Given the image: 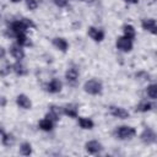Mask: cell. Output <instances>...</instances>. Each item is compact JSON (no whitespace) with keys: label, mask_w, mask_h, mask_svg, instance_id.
<instances>
[{"label":"cell","mask_w":157,"mask_h":157,"mask_svg":"<svg viewBox=\"0 0 157 157\" xmlns=\"http://www.w3.org/2000/svg\"><path fill=\"white\" fill-rule=\"evenodd\" d=\"M102 88H103L102 82L98 81V80H96V78H91V80L86 81L85 85H83L85 92H87V93H90V94H93V96L99 94V93L102 92Z\"/></svg>","instance_id":"6da1fadb"},{"label":"cell","mask_w":157,"mask_h":157,"mask_svg":"<svg viewBox=\"0 0 157 157\" xmlns=\"http://www.w3.org/2000/svg\"><path fill=\"white\" fill-rule=\"evenodd\" d=\"M115 135L120 140H128V139H131V137H134L136 135V130L134 128H131V126L123 125V126H119L115 130Z\"/></svg>","instance_id":"7a4b0ae2"},{"label":"cell","mask_w":157,"mask_h":157,"mask_svg":"<svg viewBox=\"0 0 157 157\" xmlns=\"http://www.w3.org/2000/svg\"><path fill=\"white\" fill-rule=\"evenodd\" d=\"M115 44H117L118 49H120L121 52H125V53H128L132 49V42H131V39H129L126 37H119L117 39Z\"/></svg>","instance_id":"3957f363"},{"label":"cell","mask_w":157,"mask_h":157,"mask_svg":"<svg viewBox=\"0 0 157 157\" xmlns=\"http://www.w3.org/2000/svg\"><path fill=\"white\" fill-rule=\"evenodd\" d=\"M109 112L113 117L115 118H119V119H128L129 118V112L121 107H115V105H112L109 107Z\"/></svg>","instance_id":"277c9868"},{"label":"cell","mask_w":157,"mask_h":157,"mask_svg":"<svg viewBox=\"0 0 157 157\" xmlns=\"http://www.w3.org/2000/svg\"><path fill=\"white\" fill-rule=\"evenodd\" d=\"M141 140L145 142V144H147V145H150V144H153V142H156V134L151 130V129H145L144 131H142V134H141Z\"/></svg>","instance_id":"5b68a950"},{"label":"cell","mask_w":157,"mask_h":157,"mask_svg":"<svg viewBox=\"0 0 157 157\" xmlns=\"http://www.w3.org/2000/svg\"><path fill=\"white\" fill-rule=\"evenodd\" d=\"M85 148H86V151H87L88 153H92V155H94V153H98V152L102 150V145H101L98 141H96V140H92V141H88V142H86V145H85Z\"/></svg>","instance_id":"8992f818"},{"label":"cell","mask_w":157,"mask_h":157,"mask_svg":"<svg viewBox=\"0 0 157 157\" xmlns=\"http://www.w3.org/2000/svg\"><path fill=\"white\" fill-rule=\"evenodd\" d=\"M88 36L96 42H102L104 38V32L102 29L96 28V27H90L88 28Z\"/></svg>","instance_id":"52a82bcc"},{"label":"cell","mask_w":157,"mask_h":157,"mask_svg":"<svg viewBox=\"0 0 157 157\" xmlns=\"http://www.w3.org/2000/svg\"><path fill=\"white\" fill-rule=\"evenodd\" d=\"M142 28L146 29V31H150L151 33L156 34L157 33V26H156V21L153 18H146V20H142Z\"/></svg>","instance_id":"ba28073f"},{"label":"cell","mask_w":157,"mask_h":157,"mask_svg":"<svg viewBox=\"0 0 157 157\" xmlns=\"http://www.w3.org/2000/svg\"><path fill=\"white\" fill-rule=\"evenodd\" d=\"M16 103L23 109H31L32 107V102L26 94H18L16 98Z\"/></svg>","instance_id":"9c48e42d"},{"label":"cell","mask_w":157,"mask_h":157,"mask_svg":"<svg viewBox=\"0 0 157 157\" xmlns=\"http://www.w3.org/2000/svg\"><path fill=\"white\" fill-rule=\"evenodd\" d=\"M61 88H63V83H61L59 80H56V78H53V80L47 85V90H48L50 93H58V92L61 91Z\"/></svg>","instance_id":"30bf717a"},{"label":"cell","mask_w":157,"mask_h":157,"mask_svg":"<svg viewBox=\"0 0 157 157\" xmlns=\"http://www.w3.org/2000/svg\"><path fill=\"white\" fill-rule=\"evenodd\" d=\"M11 29H12V32L15 34H18V33H26L27 27L23 23V21L20 20V21H15V22L11 23Z\"/></svg>","instance_id":"8fae6325"},{"label":"cell","mask_w":157,"mask_h":157,"mask_svg":"<svg viewBox=\"0 0 157 157\" xmlns=\"http://www.w3.org/2000/svg\"><path fill=\"white\" fill-rule=\"evenodd\" d=\"M10 53L17 60H21L25 58V52H23V49H21V45H12L10 48Z\"/></svg>","instance_id":"7c38bea8"},{"label":"cell","mask_w":157,"mask_h":157,"mask_svg":"<svg viewBox=\"0 0 157 157\" xmlns=\"http://www.w3.org/2000/svg\"><path fill=\"white\" fill-rule=\"evenodd\" d=\"M65 77H66V80H67L69 82L74 83V82L77 80V77H78V71H77V69H75V67H69V69L66 70V72H65Z\"/></svg>","instance_id":"4fadbf2b"},{"label":"cell","mask_w":157,"mask_h":157,"mask_svg":"<svg viewBox=\"0 0 157 157\" xmlns=\"http://www.w3.org/2000/svg\"><path fill=\"white\" fill-rule=\"evenodd\" d=\"M53 44H54L59 50H61V52H66V50H67V47H69L67 42H66L64 38H59V37L53 39Z\"/></svg>","instance_id":"5bb4252c"},{"label":"cell","mask_w":157,"mask_h":157,"mask_svg":"<svg viewBox=\"0 0 157 157\" xmlns=\"http://www.w3.org/2000/svg\"><path fill=\"white\" fill-rule=\"evenodd\" d=\"M63 113H64L65 115L71 117V118H76V117H77V107L74 105V104H67L66 107H64Z\"/></svg>","instance_id":"9a60e30c"},{"label":"cell","mask_w":157,"mask_h":157,"mask_svg":"<svg viewBox=\"0 0 157 157\" xmlns=\"http://www.w3.org/2000/svg\"><path fill=\"white\" fill-rule=\"evenodd\" d=\"M38 126L42 129V130H44V131H50L52 129H53V120H50L49 118H44V119H42L39 123H38Z\"/></svg>","instance_id":"2e32d148"},{"label":"cell","mask_w":157,"mask_h":157,"mask_svg":"<svg viewBox=\"0 0 157 157\" xmlns=\"http://www.w3.org/2000/svg\"><path fill=\"white\" fill-rule=\"evenodd\" d=\"M78 125L82 128V129H92L93 128V121L88 118H85V117H78Z\"/></svg>","instance_id":"e0dca14e"},{"label":"cell","mask_w":157,"mask_h":157,"mask_svg":"<svg viewBox=\"0 0 157 157\" xmlns=\"http://www.w3.org/2000/svg\"><path fill=\"white\" fill-rule=\"evenodd\" d=\"M123 31H124V37H126L129 39H134L135 38V28L131 25H125L123 27Z\"/></svg>","instance_id":"ac0fdd59"},{"label":"cell","mask_w":157,"mask_h":157,"mask_svg":"<svg viewBox=\"0 0 157 157\" xmlns=\"http://www.w3.org/2000/svg\"><path fill=\"white\" fill-rule=\"evenodd\" d=\"M1 141H2V144L5 145V146H11V145H13V142H15V137L11 135V134H2L1 135Z\"/></svg>","instance_id":"d6986e66"},{"label":"cell","mask_w":157,"mask_h":157,"mask_svg":"<svg viewBox=\"0 0 157 157\" xmlns=\"http://www.w3.org/2000/svg\"><path fill=\"white\" fill-rule=\"evenodd\" d=\"M20 152L23 155V156H29L32 153V146L29 142H23L20 147Z\"/></svg>","instance_id":"ffe728a7"},{"label":"cell","mask_w":157,"mask_h":157,"mask_svg":"<svg viewBox=\"0 0 157 157\" xmlns=\"http://www.w3.org/2000/svg\"><path fill=\"white\" fill-rule=\"evenodd\" d=\"M16 38H17L18 45H29L31 44L28 38L26 37V33H18V34H16Z\"/></svg>","instance_id":"44dd1931"},{"label":"cell","mask_w":157,"mask_h":157,"mask_svg":"<svg viewBox=\"0 0 157 157\" xmlns=\"http://www.w3.org/2000/svg\"><path fill=\"white\" fill-rule=\"evenodd\" d=\"M12 70H13L17 75H20V76H22V75H25V74L27 72L26 67H25L21 63H16V64H13V65H12Z\"/></svg>","instance_id":"7402d4cb"},{"label":"cell","mask_w":157,"mask_h":157,"mask_svg":"<svg viewBox=\"0 0 157 157\" xmlns=\"http://www.w3.org/2000/svg\"><path fill=\"white\" fill-rule=\"evenodd\" d=\"M147 92V96L151 98V99H156L157 98V86L156 85H150L146 90Z\"/></svg>","instance_id":"603a6c76"},{"label":"cell","mask_w":157,"mask_h":157,"mask_svg":"<svg viewBox=\"0 0 157 157\" xmlns=\"http://www.w3.org/2000/svg\"><path fill=\"white\" fill-rule=\"evenodd\" d=\"M151 108H152V104L151 103L144 102V103H141V104H139L136 107V110H139V112H147V110H151Z\"/></svg>","instance_id":"cb8c5ba5"},{"label":"cell","mask_w":157,"mask_h":157,"mask_svg":"<svg viewBox=\"0 0 157 157\" xmlns=\"http://www.w3.org/2000/svg\"><path fill=\"white\" fill-rule=\"evenodd\" d=\"M26 5L29 10H36L38 6V2H37V0H26Z\"/></svg>","instance_id":"d4e9b609"},{"label":"cell","mask_w":157,"mask_h":157,"mask_svg":"<svg viewBox=\"0 0 157 157\" xmlns=\"http://www.w3.org/2000/svg\"><path fill=\"white\" fill-rule=\"evenodd\" d=\"M54 1V4L56 5V6H59V7H65L66 5H67V0H53Z\"/></svg>","instance_id":"484cf974"},{"label":"cell","mask_w":157,"mask_h":157,"mask_svg":"<svg viewBox=\"0 0 157 157\" xmlns=\"http://www.w3.org/2000/svg\"><path fill=\"white\" fill-rule=\"evenodd\" d=\"M5 54H6V52H5V49H4L2 47H0V59H2V58L5 56Z\"/></svg>","instance_id":"4316f807"},{"label":"cell","mask_w":157,"mask_h":157,"mask_svg":"<svg viewBox=\"0 0 157 157\" xmlns=\"http://www.w3.org/2000/svg\"><path fill=\"white\" fill-rule=\"evenodd\" d=\"M5 103H6L5 97H0V105H5Z\"/></svg>","instance_id":"83f0119b"},{"label":"cell","mask_w":157,"mask_h":157,"mask_svg":"<svg viewBox=\"0 0 157 157\" xmlns=\"http://www.w3.org/2000/svg\"><path fill=\"white\" fill-rule=\"evenodd\" d=\"M126 2H130V4H137L139 2V0H125Z\"/></svg>","instance_id":"f1b7e54d"},{"label":"cell","mask_w":157,"mask_h":157,"mask_svg":"<svg viewBox=\"0 0 157 157\" xmlns=\"http://www.w3.org/2000/svg\"><path fill=\"white\" fill-rule=\"evenodd\" d=\"M11 1H13V2H18L20 0H11Z\"/></svg>","instance_id":"f546056e"}]
</instances>
